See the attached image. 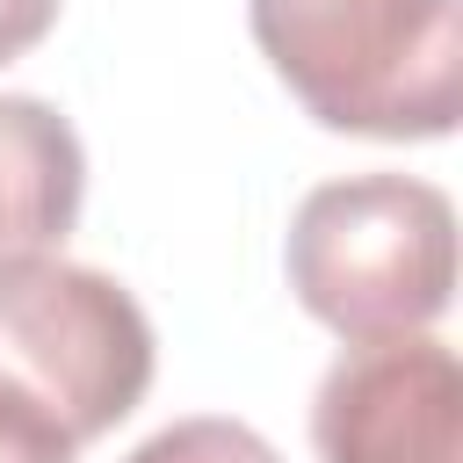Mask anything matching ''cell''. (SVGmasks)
<instances>
[{
	"mask_svg": "<svg viewBox=\"0 0 463 463\" xmlns=\"http://www.w3.org/2000/svg\"><path fill=\"white\" fill-rule=\"evenodd\" d=\"M260 58L311 123L347 137H449L463 116L456 0H246Z\"/></svg>",
	"mask_w": 463,
	"mask_h": 463,
	"instance_id": "obj_1",
	"label": "cell"
},
{
	"mask_svg": "<svg viewBox=\"0 0 463 463\" xmlns=\"http://www.w3.org/2000/svg\"><path fill=\"white\" fill-rule=\"evenodd\" d=\"M282 268L297 304L347 347L427 333L456 297V210L412 174L326 181L297 203Z\"/></svg>",
	"mask_w": 463,
	"mask_h": 463,
	"instance_id": "obj_2",
	"label": "cell"
},
{
	"mask_svg": "<svg viewBox=\"0 0 463 463\" xmlns=\"http://www.w3.org/2000/svg\"><path fill=\"white\" fill-rule=\"evenodd\" d=\"M152 318L137 297L65 253L0 268V383L51 412L80 449L152 391Z\"/></svg>",
	"mask_w": 463,
	"mask_h": 463,
	"instance_id": "obj_3",
	"label": "cell"
},
{
	"mask_svg": "<svg viewBox=\"0 0 463 463\" xmlns=\"http://www.w3.org/2000/svg\"><path fill=\"white\" fill-rule=\"evenodd\" d=\"M463 369L434 333L347 347L311 398L318 463H456Z\"/></svg>",
	"mask_w": 463,
	"mask_h": 463,
	"instance_id": "obj_4",
	"label": "cell"
},
{
	"mask_svg": "<svg viewBox=\"0 0 463 463\" xmlns=\"http://www.w3.org/2000/svg\"><path fill=\"white\" fill-rule=\"evenodd\" d=\"M80 130L36 94H0V268L58 253L65 232L80 224Z\"/></svg>",
	"mask_w": 463,
	"mask_h": 463,
	"instance_id": "obj_5",
	"label": "cell"
},
{
	"mask_svg": "<svg viewBox=\"0 0 463 463\" xmlns=\"http://www.w3.org/2000/svg\"><path fill=\"white\" fill-rule=\"evenodd\" d=\"M123 463H282L246 420H174L152 441H137Z\"/></svg>",
	"mask_w": 463,
	"mask_h": 463,
	"instance_id": "obj_6",
	"label": "cell"
},
{
	"mask_svg": "<svg viewBox=\"0 0 463 463\" xmlns=\"http://www.w3.org/2000/svg\"><path fill=\"white\" fill-rule=\"evenodd\" d=\"M72 456H80V441L51 412H36L22 391L0 383V463H72Z\"/></svg>",
	"mask_w": 463,
	"mask_h": 463,
	"instance_id": "obj_7",
	"label": "cell"
},
{
	"mask_svg": "<svg viewBox=\"0 0 463 463\" xmlns=\"http://www.w3.org/2000/svg\"><path fill=\"white\" fill-rule=\"evenodd\" d=\"M58 22V0H0V65L7 58H29Z\"/></svg>",
	"mask_w": 463,
	"mask_h": 463,
	"instance_id": "obj_8",
	"label": "cell"
}]
</instances>
